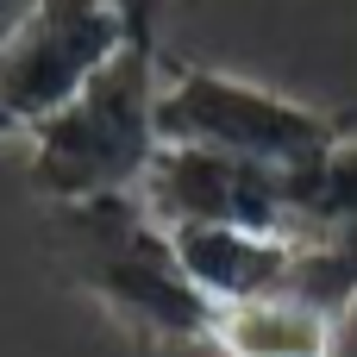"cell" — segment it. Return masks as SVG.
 <instances>
[{
  "instance_id": "cell-5",
  "label": "cell",
  "mask_w": 357,
  "mask_h": 357,
  "mask_svg": "<svg viewBox=\"0 0 357 357\" xmlns=\"http://www.w3.org/2000/svg\"><path fill=\"white\" fill-rule=\"evenodd\" d=\"M144 207L163 226H251V232H295V176L220 157V151H188L163 144L151 176H144Z\"/></svg>"
},
{
  "instance_id": "cell-6",
  "label": "cell",
  "mask_w": 357,
  "mask_h": 357,
  "mask_svg": "<svg viewBox=\"0 0 357 357\" xmlns=\"http://www.w3.org/2000/svg\"><path fill=\"white\" fill-rule=\"evenodd\" d=\"M176 257L188 282L226 307V301H257V295H289L301 232H251V226H169Z\"/></svg>"
},
{
  "instance_id": "cell-9",
  "label": "cell",
  "mask_w": 357,
  "mask_h": 357,
  "mask_svg": "<svg viewBox=\"0 0 357 357\" xmlns=\"http://www.w3.org/2000/svg\"><path fill=\"white\" fill-rule=\"evenodd\" d=\"M13 138L25 144V132H19V119H13V113H6V100H0V144H13Z\"/></svg>"
},
{
  "instance_id": "cell-2",
  "label": "cell",
  "mask_w": 357,
  "mask_h": 357,
  "mask_svg": "<svg viewBox=\"0 0 357 357\" xmlns=\"http://www.w3.org/2000/svg\"><path fill=\"white\" fill-rule=\"evenodd\" d=\"M157 94H163V44L138 38L75 100L38 119L25 138V176L38 201L63 207V201H94V195H138L163 151Z\"/></svg>"
},
{
  "instance_id": "cell-1",
  "label": "cell",
  "mask_w": 357,
  "mask_h": 357,
  "mask_svg": "<svg viewBox=\"0 0 357 357\" xmlns=\"http://www.w3.org/2000/svg\"><path fill=\"white\" fill-rule=\"evenodd\" d=\"M44 251L56 276L88 295L138 345H207L213 301L188 282L176 232L144 207V195H94L44 207Z\"/></svg>"
},
{
  "instance_id": "cell-3",
  "label": "cell",
  "mask_w": 357,
  "mask_h": 357,
  "mask_svg": "<svg viewBox=\"0 0 357 357\" xmlns=\"http://www.w3.org/2000/svg\"><path fill=\"white\" fill-rule=\"evenodd\" d=\"M157 132H163V144L220 151V157H245V163L301 176L351 138V113L307 107L295 94H276L264 82H251V75H232V69L163 56Z\"/></svg>"
},
{
  "instance_id": "cell-7",
  "label": "cell",
  "mask_w": 357,
  "mask_h": 357,
  "mask_svg": "<svg viewBox=\"0 0 357 357\" xmlns=\"http://www.w3.org/2000/svg\"><path fill=\"white\" fill-rule=\"evenodd\" d=\"M345 320L320 314L301 295H257V301H226L207 320V351L213 357H339Z\"/></svg>"
},
{
  "instance_id": "cell-4",
  "label": "cell",
  "mask_w": 357,
  "mask_h": 357,
  "mask_svg": "<svg viewBox=\"0 0 357 357\" xmlns=\"http://www.w3.org/2000/svg\"><path fill=\"white\" fill-rule=\"evenodd\" d=\"M144 31L126 19L119 0H31L0 31V100L31 138L38 119H50L63 100H75L126 44Z\"/></svg>"
},
{
  "instance_id": "cell-8",
  "label": "cell",
  "mask_w": 357,
  "mask_h": 357,
  "mask_svg": "<svg viewBox=\"0 0 357 357\" xmlns=\"http://www.w3.org/2000/svg\"><path fill=\"white\" fill-rule=\"evenodd\" d=\"M295 232H357V132L295 176Z\"/></svg>"
}]
</instances>
